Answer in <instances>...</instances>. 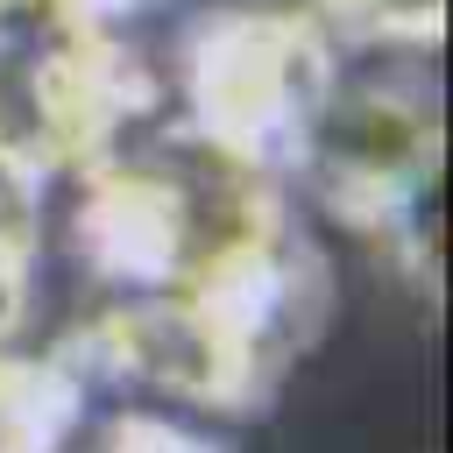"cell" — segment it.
I'll return each instance as SVG.
<instances>
[{
	"instance_id": "cell-1",
	"label": "cell",
	"mask_w": 453,
	"mask_h": 453,
	"mask_svg": "<svg viewBox=\"0 0 453 453\" xmlns=\"http://www.w3.org/2000/svg\"><path fill=\"white\" fill-rule=\"evenodd\" d=\"M297 163L319 177L326 205L340 219H354L361 234H375V219L418 191L425 177H439V99L432 85H396V78H361L319 99Z\"/></svg>"
},
{
	"instance_id": "cell-2",
	"label": "cell",
	"mask_w": 453,
	"mask_h": 453,
	"mask_svg": "<svg viewBox=\"0 0 453 453\" xmlns=\"http://www.w3.org/2000/svg\"><path fill=\"white\" fill-rule=\"evenodd\" d=\"M333 92V64H326V42L304 35V28H226V50H219V85H205V113L212 127L248 149V156H290L297 163V142L319 113V99Z\"/></svg>"
},
{
	"instance_id": "cell-3",
	"label": "cell",
	"mask_w": 453,
	"mask_h": 453,
	"mask_svg": "<svg viewBox=\"0 0 453 453\" xmlns=\"http://www.w3.org/2000/svg\"><path fill=\"white\" fill-rule=\"evenodd\" d=\"M319 14L375 50H439L446 35V0H319Z\"/></svg>"
},
{
	"instance_id": "cell-4",
	"label": "cell",
	"mask_w": 453,
	"mask_h": 453,
	"mask_svg": "<svg viewBox=\"0 0 453 453\" xmlns=\"http://www.w3.org/2000/svg\"><path fill=\"white\" fill-rule=\"evenodd\" d=\"M92 453H219L205 432H184L170 418H113Z\"/></svg>"
}]
</instances>
